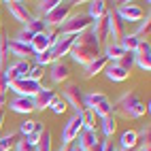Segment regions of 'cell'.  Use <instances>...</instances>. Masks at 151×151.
<instances>
[{
	"label": "cell",
	"instance_id": "obj_1",
	"mask_svg": "<svg viewBox=\"0 0 151 151\" xmlns=\"http://www.w3.org/2000/svg\"><path fill=\"white\" fill-rule=\"evenodd\" d=\"M145 113H149V102H145L138 92H126L113 104V115L124 119H140Z\"/></svg>",
	"mask_w": 151,
	"mask_h": 151
},
{
	"label": "cell",
	"instance_id": "obj_2",
	"mask_svg": "<svg viewBox=\"0 0 151 151\" xmlns=\"http://www.w3.org/2000/svg\"><path fill=\"white\" fill-rule=\"evenodd\" d=\"M100 45L96 41V36L89 32H83V34H79L75 36V43H73V49H70V53L68 55H73V60L77 64H81V66H87L92 60H96L100 55Z\"/></svg>",
	"mask_w": 151,
	"mask_h": 151
},
{
	"label": "cell",
	"instance_id": "obj_3",
	"mask_svg": "<svg viewBox=\"0 0 151 151\" xmlns=\"http://www.w3.org/2000/svg\"><path fill=\"white\" fill-rule=\"evenodd\" d=\"M92 22L94 19L87 13H75V15H70L55 32H58V36H79V34L87 32L89 26H92Z\"/></svg>",
	"mask_w": 151,
	"mask_h": 151
},
{
	"label": "cell",
	"instance_id": "obj_4",
	"mask_svg": "<svg viewBox=\"0 0 151 151\" xmlns=\"http://www.w3.org/2000/svg\"><path fill=\"white\" fill-rule=\"evenodd\" d=\"M83 102H85V109L92 111L98 119H102V117L113 113V102H111V98L102 92H87Z\"/></svg>",
	"mask_w": 151,
	"mask_h": 151
},
{
	"label": "cell",
	"instance_id": "obj_5",
	"mask_svg": "<svg viewBox=\"0 0 151 151\" xmlns=\"http://www.w3.org/2000/svg\"><path fill=\"white\" fill-rule=\"evenodd\" d=\"M75 4L77 2H70V0H60V2L49 11L45 17H43V22H45V26H47V30L49 28H60L66 19L70 17V13H73V9H75Z\"/></svg>",
	"mask_w": 151,
	"mask_h": 151
},
{
	"label": "cell",
	"instance_id": "obj_6",
	"mask_svg": "<svg viewBox=\"0 0 151 151\" xmlns=\"http://www.w3.org/2000/svg\"><path fill=\"white\" fill-rule=\"evenodd\" d=\"M83 98H85V92L81 89V85H79V83H68V85L62 87V100L66 102V106H70V109L75 111L77 115L85 111Z\"/></svg>",
	"mask_w": 151,
	"mask_h": 151
},
{
	"label": "cell",
	"instance_id": "obj_7",
	"mask_svg": "<svg viewBox=\"0 0 151 151\" xmlns=\"http://www.w3.org/2000/svg\"><path fill=\"white\" fill-rule=\"evenodd\" d=\"M6 89H11V92H13L15 96H26V98H34V96H36V94H38V92H41V89H43V85L38 83V81H32V79L24 77V79H17V81H11Z\"/></svg>",
	"mask_w": 151,
	"mask_h": 151
},
{
	"label": "cell",
	"instance_id": "obj_8",
	"mask_svg": "<svg viewBox=\"0 0 151 151\" xmlns=\"http://www.w3.org/2000/svg\"><path fill=\"white\" fill-rule=\"evenodd\" d=\"M106 22H109V41L111 43H119L128 34L126 32V22L115 13V9H109L106 11Z\"/></svg>",
	"mask_w": 151,
	"mask_h": 151
},
{
	"label": "cell",
	"instance_id": "obj_9",
	"mask_svg": "<svg viewBox=\"0 0 151 151\" xmlns=\"http://www.w3.org/2000/svg\"><path fill=\"white\" fill-rule=\"evenodd\" d=\"M83 130V122H81V113H75L73 117L68 119V122L64 124V128H62V145L64 147H68L70 143H75L77 140V136H79V132Z\"/></svg>",
	"mask_w": 151,
	"mask_h": 151
},
{
	"label": "cell",
	"instance_id": "obj_10",
	"mask_svg": "<svg viewBox=\"0 0 151 151\" xmlns=\"http://www.w3.org/2000/svg\"><path fill=\"white\" fill-rule=\"evenodd\" d=\"M2 4L6 6L9 15H11L15 22H19V24H24V26H26L30 19H32V13H30L28 4L22 2V0H9V2H2Z\"/></svg>",
	"mask_w": 151,
	"mask_h": 151
},
{
	"label": "cell",
	"instance_id": "obj_11",
	"mask_svg": "<svg viewBox=\"0 0 151 151\" xmlns=\"http://www.w3.org/2000/svg\"><path fill=\"white\" fill-rule=\"evenodd\" d=\"M115 13L122 17L124 22H140V19L145 17V11L138 4H132V2H119L115 6Z\"/></svg>",
	"mask_w": 151,
	"mask_h": 151
},
{
	"label": "cell",
	"instance_id": "obj_12",
	"mask_svg": "<svg viewBox=\"0 0 151 151\" xmlns=\"http://www.w3.org/2000/svg\"><path fill=\"white\" fill-rule=\"evenodd\" d=\"M55 38H58V32H53V30H47V32H43V34H36L32 38V43H30L32 53L38 55V53H43V51H49L51 45L55 43Z\"/></svg>",
	"mask_w": 151,
	"mask_h": 151
},
{
	"label": "cell",
	"instance_id": "obj_13",
	"mask_svg": "<svg viewBox=\"0 0 151 151\" xmlns=\"http://www.w3.org/2000/svg\"><path fill=\"white\" fill-rule=\"evenodd\" d=\"M73 43H75V36H58L55 43L51 45V49H49L53 62H60L64 55H68L70 49H73Z\"/></svg>",
	"mask_w": 151,
	"mask_h": 151
},
{
	"label": "cell",
	"instance_id": "obj_14",
	"mask_svg": "<svg viewBox=\"0 0 151 151\" xmlns=\"http://www.w3.org/2000/svg\"><path fill=\"white\" fill-rule=\"evenodd\" d=\"M28 70H30V62L28 60H15L13 64H9L6 68H2V73L6 77V81H17V79H24L28 77Z\"/></svg>",
	"mask_w": 151,
	"mask_h": 151
},
{
	"label": "cell",
	"instance_id": "obj_15",
	"mask_svg": "<svg viewBox=\"0 0 151 151\" xmlns=\"http://www.w3.org/2000/svg\"><path fill=\"white\" fill-rule=\"evenodd\" d=\"M134 66H138L140 70H147V73L151 70V45H149V41H143L134 51Z\"/></svg>",
	"mask_w": 151,
	"mask_h": 151
},
{
	"label": "cell",
	"instance_id": "obj_16",
	"mask_svg": "<svg viewBox=\"0 0 151 151\" xmlns=\"http://www.w3.org/2000/svg\"><path fill=\"white\" fill-rule=\"evenodd\" d=\"M6 106L11 109L13 113H19V115H30V113H34V100H32V98H26V96H13V98L6 102Z\"/></svg>",
	"mask_w": 151,
	"mask_h": 151
},
{
	"label": "cell",
	"instance_id": "obj_17",
	"mask_svg": "<svg viewBox=\"0 0 151 151\" xmlns=\"http://www.w3.org/2000/svg\"><path fill=\"white\" fill-rule=\"evenodd\" d=\"M6 53L13 55L15 60H28L30 55H34L30 45L19 43V41H15V38H11V36H9V41H6Z\"/></svg>",
	"mask_w": 151,
	"mask_h": 151
},
{
	"label": "cell",
	"instance_id": "obj_18",
	"mask_svg": "<svg viewBox=\"0 0 151 151\" xmlns=\"http://www.w3.org/2000/svg\"><path fill=\"white\" fill-rule=\"evenodd\" d=\"M68 77H70V66L64 62V60H60V62H53V64H51V68H49V79H51L55 85L64 83Z\"/></svg>",
	"mask_w": 151,
	"mask_h": 151
},
{
	"label": "cell",
	"instance_id": "obj_19",
	"mask_svg": "<svg viewBox=\"0 0 151 151\" xmlns=\"http://www.w3.org/2000/svg\"><path fill=\"white\" fill-rule=\"evenodd\" d=\"M89 32L96 36V41H98L100 45L106 43V41H109V22H106V15L94 19L92 26H89Z\"/></svg>",
	"mask_w": 151,
	"mask_h": 151
},
{
	"label": "cell",
	"instance_id": "obj_20",
	"mask_svg": "<svg viewBox=\"0 0 151 151\" xmlns=\"http://www.w3.org/2000/svg\"><path fill=\"white\" fill-rule=\"evenodd\" d=\"M58 98V94H55V89H49V87H43L41 92H38L32 100H34V111H45V109H49L51 106V102Z\"/></svg>",
	"mask_w": 151,
	"mask_h": 151
},
{
	"label": "cell",
	"instance_id": "obj_21",
	"mask_svg": "<svg viewBox=\"0 0 151 151\" xmlns=\"http://www.w3.org/2000/svg\"><path fill=\"white\" fill-rule=\"evenodd\" d=\"M109 66V60L100 53L96 60H92L87 66H83V79H92V77H96L98 73H102V70Z\"/></svg>",
	"mask_w": 151,
	"mask_h": 151
},
{
	"label": "cell",
	"instance_id": "obj_22",
	"mask_svg": "<svg viewBox=\"0 0 151 151\" xmlns=\"http://www.w3.org/2000/svg\"><path fill=\"white\" fill-rule=\"evenodd\" d=\"M104 73L109 77V81H113V83H122V81H126V79L130 77V73L126 68H122L117 62H109V66L104 68Z\"/></svg>",
	"mask_w": 151,
	"mask_h": 151
},
{
	"label": "cell",
	"instance_id": "obj_23",
	"mask_svg": "<svg viewBox=\"0 0 151 151\" xmlns=\"http://www.w3.org/2000/svg\"><path fill=\"white\" fill-rule=\"evenodd\" d=\"M98 132L96 130H81V132H79V136H77V143H79V147H81L83 151H87V149H92L96 143H98Z\"/></svg>",
	"mask_w": 151,
	"mask_h": 151
},
{
	"label": "cell",
	"instance_id": "obj_24",
	"mask_svg": "<svg viewBox=\"0 0 151 151\" xmlns=\"http://www.w3.org/2000/svg\"><path fill=\"white\" fill-rule=\"evenodd\" d=\"M134 147H138V134L136 130H126L119 138V151H132Z\"/></svg>",
	"mask_w": 151,
	"mask_h": 151
},
{
	"label": "cell",
	"instance_id": "obj_25",
	"mask_svg": "<svg viewBox=\"0 0 151 151\" xmlns=\"http://www.w3.org/2000/svg\"><path fill=\"white\" fill-rule=\"evenodd\" d=\"M124 53H126V51L122 49V45H119V43H111V41L104 43V53H102V55L109 60V62H117Z\"/></svg>",
	"mask_w": 151,
	"mask_h": 151
},
{
	"label": "cell",
	"instance_id": "obj_26",
	"mask_svg": "<svg viewBox=\"0 0 151 151\" xmlns=\"http://www.w3.org/2000/svg\"><path fill=\"white\" fill-rule=\"evenodd\" d=\"M106 11H109V6H106L104 0H94V2H89V6H87V15L92 19H98V17L106 15Z\"/></svg>",
	"mask_w": 151,
	"mask_h": 151
},
{
	"label": "cell",
	"instance_id": "obj_27",
	"mask_svg": "<svg viewBox=\"0 0 151 151\" xmlns=\"http://www.w3.org/2000/svg\"><path fill=\"white\" fill-rule=\"evenodd\" d=\"M100 124H102V132H104V136H106V140L115 134V130H117V119H115V115L111 113V115H106V117H102L100 119Z\"/></svg>",
	"mask_w": 151,
	"mask_h": 151
},
{
	"label": "cell",
	"instance_id": "obj_28",
	"mask_svg": "<svg viewBox=\"0 0 151 151\" xmlns=\"http://www.w3.org/2000/svg\"><path fill=\"white\" fill-rule=\"evenodd\" d=\"M24 28H26V30H28V32L32 34V36L47 32V26H45V22H43L41 17H32V19H30V22H28V24L24 26Z\"/></svg>",
	"mask_w": 151,
	"mask_h": 151
},
{
	"label": "cell",
	"instance_id": "obj_29",
	"mask_svg": "<svg viewBox=\"0 0 151 151\" xmlns=\"http://www.w3.org/2000/svg\"><path fill=\"white\" fill-rule=\"evenodd\" d=\"M19 140V132H9V134H0V151H11L15 143Z\"/></svg>",
	"mask_w": 151,
	"mask_h": 151
},
{
	"label": "cell",
	"instance_id": "obj_30",
	"mask_svg": "<svg viewBox=\"0 0 151 151\" xmlns=\"http://www.w3.org/2000/svg\"><path fill=\"white\" fill-rule=\"evenodd\" d=\"M143 43V41H138V38L134 36V34H126L122 41H119V45H122V49L124 51H128V53H134L136 49H138V45Z\"/></svg>",
	"mask_w": 151,
	"mask_h": 151
},
{
	"label": "cell",
	"instance_id": "obj_31",
	"mask_svg": "<svg viewBox=\"0 0 151 151\" xmlns=\"http://www.w3.org/2000/svg\"><path fill=\"white\" fill-rule=\"evenodd\" d=\"M149 32H151V22L147 17V19H140V22H138L136 32H132V34L138 38V41H145V38H149Z\"/></svg>",
	"mask_w": 151,
	"mask_h": 151
},
{
	"label": "cell",
	"instance_id": "obj_32",
	"mask_svg": "<svg viewBox=\"0 0 151 151\" xmlns=\"http://www.w3.org/2000/svg\"><path fill=\"white\" fill-rule=\"evenodd\" d=\"M36 151H53L51 132H49V130H43V134H41V138H38V143H36Z\"/></svg>",
	"mask_w": 151,
	"mask_h": 151
},
{
	"label": "cell",
	"instance_id": "obj_33",
	"mask_svg": "<svg viewBox=\"0 0 151 151\" xmlns=\"http://www.w3.org/2000/svg\"><path fill=\"white\" fill-rule=\"evenodd\" d=\"M58 2H60V0H41V2H36V11H38V15H43V17H45V15L51 11V9H53ZM43 17H41V19H43Z\"/></svg>",
	"mask_w": 151,
	"mask_h": 151
},
{
	"label": "cell",
	"instance_id": "obj_34",
	"mask_svg": "<svg viewBox=\"0 0 151 151\" xmlns=\"http://www.w3.org/2000/svg\"><path fill=\"white\" fill-rule=\"evenodd\" d=\"M81 122H83V128L85 130H96V115L92 113V111H83L81 113Z\"/></svg>",
	"mask_w": 151,
	"mask_h": 151
},
{
	"label": "cell",
	"instance_id": "obj_35",
	"mask_svg": "<svg viewBox=\"0 0 151 151\" xmlns=\"http://www.w3.org/2000/svg\"><path fill=\"white\" fill-rule=\"evenodd\" d=\"M36 124H38V122H32V119H24V122L19 124V136L26 138L28 134H32V132H34V128H36Z\"/></svg>",
	"mask_w": 151,
	"mask_h": 151
},
{
	"label": "cell",
	"instance_id": "obj_36",
	"mask_svg": "<svg viewBox=\"0 0 151 151\" xmlns=\"http://www.w3.org/2000/svg\"><path fill=\"white\" fill-rule=\"evenodd\" d=\"M45 77V68L38 66V64H30V70H28V79H32V81H38L41 83V79Z\"/></svg>",
	"mask_w": 151,
	"mask_h": 151
},
{
	"label": "cell",
	"instance_id": "obj_37",
	"mask_svg": "<svg viewBox=\"0 0 151 151\" xmlns=\"http://www.w3.org/2000/svg\"><path fill=\"white\" fill-rule=\"evenodd\" d=\"M117 64L122 66V68H126L128 73H130V70H132V66H134V53H128V51H126L122 58L117 60Z\"/></svg>",
	"mask_w": 151,
	"mask_h": 151
},
{
	"label": "cell",
	"instance_id": "obj_38",
	"mask_svg": "<svg viewBox=\"0 0 151 151\" xmlns=\"http://www.w3.org/2000/svg\"><path fill=\"white\" fill-rule=\"evenodd\" d=\"M43 130H45V128L41 126V122H38V124H36V128H34V132H32V134H28V136H26V140H28V143L32 145V147H36L38 138H41V134H43Z\"/></svg>",
	"mask_w": 151,
	"mask_h": 151
},
{
	"label": "cell",
	"instance_id": "obj_39",
	"mask_svg": "<svg viewBox=\"0 0 151 151\" xmlns=\"http://www.w3.org/2000/svg\"><path fill=\"white\" fill-rule=\"evenodd\" d=\"M6 41H9V36L4 34V32H0V68H2V64H4V60H6Z\"/></svg>",
	"mask_w": 151,
	"mask_h": 151
},
{
	"label": "cell",
	"instance_id": "obj_40",
	"mask_svg": "<svg viewBox=\"0 0 151 151\" xmlns=\"http://www.w3.org/2000/svg\"><path fill=\"white\" fill-rule=\"evenodd\" d=\"M49 109H51L55 115H62V113H64V111H66L68 106H66V102H64L62 98H55L53 102H51V106H49Z\"/></svg>",
	"mask_w": 151,
	"mask_h": 151
},
{
	"label": "cell",
	"instance_id": "obj_41",
	"mask_svg": "<svg viewBox=\"0 0 151 151\" xmlns=\"http://www.w3.org/2000/svg\"><path fill=\"white\" fill-rule=\"evenodd\" d=\"M36 58V64L38 66H47V64H53V60H51V53H49V51H43V53H38V55H34Z\"/></svg>",
	"mask_w": 151,
	"mask_h": 151
},
{
	"label": "cell",
	"instance_id": "obj_42",
	"mask_svg": "<svg viewBox=\"0 0 151 151\" xmlns=\"http://www.w3.org/2000/svg\"><path fill=\"white\" fill-rule=\"evenodd\" d=\"M15 151H36V147H32V145H30L26 138H22V136H19V140L15 143Z\"/></svg>",
	"mask_w": 151,
	"mask_h": 151
},
{
	"label": "cell",
	"instance_id": "obj_43",
	"mask_svg": "<svg viewBox=\"0 0 151 151\" xmlns=\"http://www.w3.org/2000/svg\"><path fill=\"white\" fill-rule=\"evenodd\" d=\"M6 87H9V81H6V77H4V73H2V68H0V94H4Z\"/></svg>",
	"mask_w": 151,
	"mask_h": 151
},
{
	"label": "cell",
	"instance_id": "obj_44",
	"mask_svg": "<svg viewBox=\"0 0 151 151\" xmlns=\"http://www.w3.org/2000/svg\"><path fill=\"white\" fill-rule=\"evenodd\" d=\"M102 151H119V147H115V145H113V140H104Z\"/></svg>",
	"mask_w": 151,
	"mask_h": 151
},
{
	"label": "cell",
	"instance_id": "obj_45",
	"mask_svg": "<svg viewBox=\"0 0 151 151\" xmlns=\"http://www.w3.org/2000/svg\"><path fill=\"white\" fill-rule=\"evenodd\" d=\"M138 149L140 151H151V140H147V143H138Z\"/></svg>",
	"mask_w": 151,
	"mask_h": 151
},
{
	"label": "cell",
	"instance_id": "obj_46",
	"mask_svg": "<svg viewBox=\"0 0 151 151\" xmlns=\"http://www.w3.org/2000/svg\"><path fill=\"white\" fill-rule=\"evenodd\" d=\"M6 102H9V98H6V92H4V94H0V109H4Z\"/></svg>",
	"mask_w": 151,
	"mask_h": 151
},
{
	"label": "cell",
	"instance_id": "obj_47",
	"mask_svg": "<svg viewBox=\"0 0 151 151\" xmlns=\"http://www.w3.org/2000/svg\"><path fill=\"white\" fill-rule=\"evenodd\" d=\"M68 151H83V149L79 147V143L75 140V143H70V145H68Z\"/></svg>",
	"mask_w": 151,
	"mask_h": 151
},
{
	"label": "cell",
	"instance_id": "obj_48",
	"mask_svg": "<svg viewBox=\"0 0 151 151\" xmlns=\"http://www.w3.org/2000/svg\"><path fill=\"white\" fill-rule=\"evenodd\" d=\"M2 124H4V109H0V130H2Z\"/></svg>",
	"mask_w": 151,
	"mask_h": 151
},
{
	"label": "cell",
	"instance_id": "obj_49",
	"mask_svg": "<svg viewBox=\"0 0 151 151\" xmlns=\"http://www.w3.org/2000/svg\"><path fill=\"white\" fill-rule=\"evenodd\" d=\"M58 151H68V147H64V145H60V149Z\"/></svg>",
	"mask_w": 151,
	"mask_h": 151
},
{
	"label": "cell",
	"instance_id": "obj_50",
	"mask_svg": "<svg viewBox=\"0 0 151 151\" xmlns=\"http://www.w3.org/2000/svg\"><path fill=\"white\" fill-rule=\"evenodd\" d=\"M0 32H2V28H0Z\"/></svg>",
	"mask_w": 151,
	"mask_h": 151
},
{
	"label": "cell",
	"instance_id": "obj_51",
	"mask_svg": "<svg viewBox=\"0 0 151 151\" xmlns=\"http://www.w3.org/2000/svg\"><path fill=\"white\" fill-rule=\"evenodd\" d=\"M0 6H2V2H0Z\"/></svg>",
	"mask_w": 151,
	"mask_h": 151
}]
</instances>
